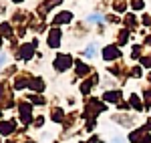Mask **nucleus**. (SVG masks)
<instances>
[{"instance_id":"1","label":"nucleus","mask_w":151,"mask_h":143,"mask_svg":"<svg viewBox=\"0 0 151 143\" xmlns=\"http://www.w3.org/2000/svg\"><path fill=\"white\" fill-rule=\"evenodd\" d=\"M12 131V123H2L0 125V133H10Z\"/></svg>"},{"instance_id":"2","label":"nucleus","mask_w":151,"mask_h":143,"mask_svg":"<svg viewBox=\"0 0 151 143\" xmlns=\"http://www.w3.org/2000/svg\"><path fill=\"white\" fill-rule=\"evenodd\" d=\"M95 52H97V48H95V45H91V47L87 48V57H93Z\"/></svg>"},{"instance_id":"3","label":"nucleus","mask_w":151,"mask_h":143,"mask_svg":"<svg viewBox=\"0 0 151 143\" xmlns=\"http://www.w3.org/2000/svg\"><path fill=\"white\" fill-rule=\"evenodd\" d=\"M4 60H6V57H4V55H0V67L4 65Z\"/></svg>"}]
</instances>
